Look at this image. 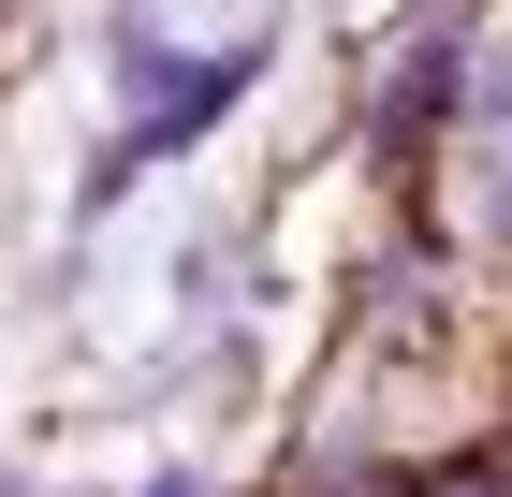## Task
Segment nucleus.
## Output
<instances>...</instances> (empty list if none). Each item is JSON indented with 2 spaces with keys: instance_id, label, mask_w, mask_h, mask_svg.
Listing matches in <instances>:
<instances>
[{
  "instance_id": "f257e3e1",
  "label": "nucleus",
  "mask_w": 512,
  "mask_h": 497,
  "mask_svg": "<svg viewBox=\"0 0 512 497\" xmlns=\"http://www.w3.org/2000/svg\"><path fill=\"white\" fill-rule=\"evenodd\" d=\"M118 88H132V161H161V147H191L205 117L235 103V59H161L147 30L118 44Z\"/></svg>"
},
{
  "instance_id": "f03ea898",
  "label": "nucleus",
  "mask_w": 512,
  "mask_h": 497,
  "mask_svg": "<svg viewBox=\"0 0 512 497\" xmlns=\"http://www.w3.org/2000/svg\"><path fill=\"white\" fill-rule=\"evenodd\" d=\"M498 234H512V147H498Z\"/></svg>"
}]
</instances>
